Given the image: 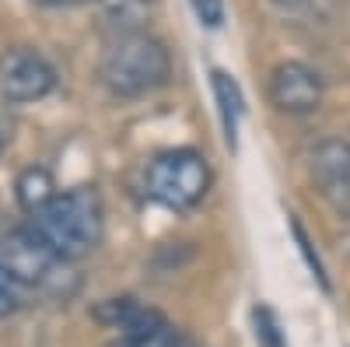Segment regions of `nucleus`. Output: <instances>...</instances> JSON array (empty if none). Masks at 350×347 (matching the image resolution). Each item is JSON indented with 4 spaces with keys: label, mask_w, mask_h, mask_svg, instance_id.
<instances>
[{
    "label": "nucleus",
    "mask_w": 350,
    "mask_h": 347,
    "mask_svg": "<svg viewBox=\"0 0 350 347\" xmlns=\"http://www.w3.org/2000/svg\"><path fill=\"white\" fill-rule=\"evenodd\" d=\"M102 228L105 211L95 186H74L67 193H56L42 211L32 214V231L70 264L102 242Z\"/></svg>",
    "instance_id": "nucleus-1"
},
{
    "label": "nucleus",
    "mask_w": 350,
    "mask_h": 347,
    "mask_svg": "<svg viewBox=\"0 0 350 347\" xmlns=\"http://www.w3.org/2000/svg\"><path fill=\"white\" fill-rule=\"evenodd\" d=\"M98 70L112 95L137 99L161 88L172 74V60L165 42L140 28V32H116L109 39Z\"/></svg>",
    "instance_id": "nucleus-2"
},
{
    "label": "nucleus",
    "mask_w": 350,
    "mask_h": 347,
    "mask_svg": "<svg viewBox=\"0 0 350 347\" xmlns=\"http://www.w3.org/2000/svg\"><path fill=\"white\" fill-rule=\"evenodd\" d=\"M0 264L25 287V295L36 292L49 298H67L77 292V274L70 270V259L49 249L32 231V224L0 231Z\"/></svg>",
    "instance_id": "nucleus-3"
},
{
    "label": "nucleus",
    "mask_w": 350,
    "mask_h": 347,
    "mask_svg": "<svg viewBox=\"0 0 350 347\" xmlns=\"http://www.w3.org/2000/svg\"><path fill=\"white\" fill-rule=\"evenodd\" d=\"M211 190V168L207 158L193 148H175L151 162L148 168V196L172 211L196 207Z\"/></svg>",
    "instance_id": "nucleus-4"
},
{
    "label": "nucleus",
    "mask_w": 350,
    "mask_h": 347,
    "mask_svg": "<svg viewBox=\"0 0 350 347\" xmlns=\"http://www.w3.org/2000/svg\"><path fill=\"white\" fill-rule=\"evenodd\" d=\"M56 70L42 53L18 46L0 56V95L8 102H39L53 92Z\"/></svg>",
    "instance_id": "nucleus-5"
},
{
    "label": "nucleus",
    "mask_w": 350,
    "mask_h": 347,
    "mask_svg": "<svg viewBox=\"0 0 350 347\" xmlns=\"http://www.w3.org/2000/svg\"><path fill=\"white\" fill-rule=\"evenodd\" d=\"M312 186L326 204L340 214H350V144L323 140L312 151Z\"/></svg>",
    "instance_id": "nucleus-6"
},
{
    "label": "nucleus",
    "mask_w": 350,
    "mask_h": 347,
    "mask_svg": "<svg viewBox=\"0 0 350 347\" xmlns=\"http://www.w3.org/2000/svg\"><path fill=\"white\" fill-rule=\"evenodd\" d=\"M270 102L287 116H305L323 102V81L298 60H287L270 74Z\"/></svg>",
    "instance_id": "nucleus-7"
},
{
    "label": "nucleus",
    "mask_w": 350,
    "mask_h": 347,
    "mask_svg": "<svg viewBox=\"0 0 350 347\" xmlns=\"http://www.w3.org/2000/svg\"><path fill=\"white\" fill-rule=\"evenodd\" d=\"M211 84H214V99H217V109H221V123H224V140H228V148H235V140H239V120H242V92H239V84L231 81L224 70H214L211 74Z\"/></svg>",
    "instance_id": "nucleus-8"
},
{
    "label": "nucleus",
    "mask_w": 350,
    "mask_h": 347,
    "mask_svg": "<svg viewBox=\"0 0 350 347\" xmlns=\"http://www.w3.org/2000/svg\"><path fill=\"white\" fill-rule=\"evenodd\" d=\"M53 196H56V186H53V176L46 168H25L21 172V179H18V204L28 211V218H32L36 211H42Z\"/></svg>",
    "instance_id": "nucleus-9"
},
{
    "label": "nucleus",
    "mask_w": 350,
    "mask_h": 347,
    "mask_svg": "<svg viewBox=\"0 0 350 347\" xmlns=\"http://www.w3.org/2000/svg\"><path fill=\"white\" fill-rule=\"evenodd\" d=\"M151 0H102V18L116 32H140V21L148 18Z\"/></svg>",
    "instance_id": "nucleus-10"
},
{
    "label": "nucleus",
    "mask_w": 350,
    "mask_h": 347,
    "mask_svg": "<svg viewBox=\"0 0 350 347\" xmlns=\"http://www.w3.org/2000/svg\"><path fill=\"white\" fill-rule=\"evenodd\" d=\"M21 305H25V287L4 270V264H0V320L14 316Z\"/></svg>",
    "instance_id": "nucleus-11"
},
{
    "label": "nucleus",
    "mask_w": 350,
    "mask_h": 347,
    "mask_svg": "<svg viewBox=\"0 0 350 347\" xmlns=\"http://www.w3.org/2000/svg\"><path fill=\"white\" fill-rule=\"evenodd\" d=\"M200 25H207V28H221L224 21V0H189Z\"/></svg>",
    "instance_id": "nucleus-12"
},
{
    "label": "nucleus",
    "mask_w": 350,
    "mask_h": 347,
    "mask_svg": "<svg viewBox=\"0 0 350 347\" xmlns=\"http://www.w3.org/2000/svg\"><path fill=\"white\" fill-rule=\"evenodd\" d=\"M42 8H74V4H84V0H36Z\"/></svg>",
    "instance_id": "nucleus-13"
},
{
    "label": "nucleus",
    "mask_w": 350,
    "mask_h": 347,
    "mask_svg": "<svg viewBox=\"0 0 350 347\" xmlns=\"http://www.w3.org/2000/svg\"><path fill=\"white\" fill-rule=\"evenodd\" d=\"M8 137H11V133H8L4 127H0V155H4V148H8Z\"/></svg>",
    "instance_id": "nucleus-14"
},
{
    "label": "nucleus",
    "mask_w": 350,
    "mask_h": 347,
    "mask_svg": "<svg viewBox=\"0 0 350 347\" xmlns=\"http://www.w3.org/2000/svg\"><path fill=\"white\" fill-rule=\"evenodd\" d=\"M280 4H298V0H280Z\"/></svg>",
    "instance_id": "nucleus-15"
}]
</instances>
